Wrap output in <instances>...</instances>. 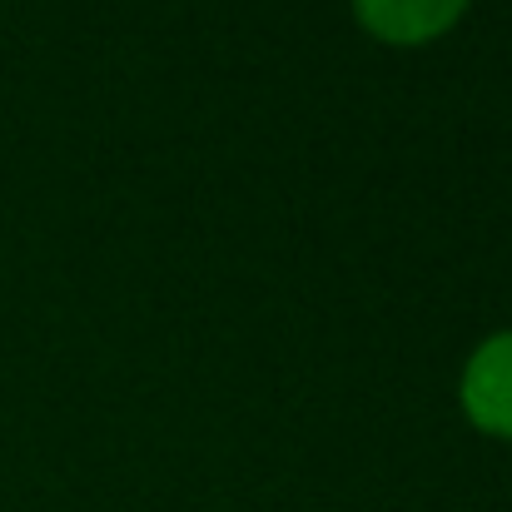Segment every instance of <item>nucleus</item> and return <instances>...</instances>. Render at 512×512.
Here are the masks:
<instances>
[{"label": "nucleus", "mask_w": 512, "mask_h": 512, "mask_svg": "<svg viewBox=\"0 0 512 512\" xmlns=\"http://www.w3.org/2000/svg\"><path fill=\"white\" fill-rule=\"evenodd\" d=\"M468 0H353V15L368 35L388 45H423L458 25Z\"/></svg>", "instance_id": "2"}, {"label": "nucleus", "mask_w": 512, "mask_h": 512, "mask_svg": "<svg viewBox=\"0 0 512 512\" xmlns=\"http://www.w3.org/2000/svg\"><path fill=\"white\" fill-rule=\"evenodd\" d=\"M463 413L473 428L512 438V329L488 339L463 368Z\"/></svg>", "instance_id": "1"}]
</instances>
